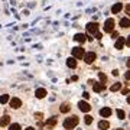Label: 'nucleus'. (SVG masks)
Masks as SVG:
<instances>
[{
	"instance_id": "nucleus-29",
	"label": "nucleus",
	"mask_w": 130,
	"mask_h": 130,
	"mask_svg": "<svg viewBox=\"0 0 130 130\" xmlns=\"http://www.w3.org/2000/svg\"><path fill=\"white\" fill-rule=\"evenodd\" d=\"M126 13H127V14H130V6H129V5L126 6Z\"/></svg>"
},
{
	"instance_id": "nucleus-3",
	"label": "nucleus",
	"mask_w": 130,
	"mask_h": 130,
	"mask_svg": "<svg viewBox=\"0 0 130 130\" xmlns=\"http://www.w3.org/2000/svg\"><path fill=\"white\" fill-rule=\"evenodd\" d=\"M84 54H85L84 49L83 48H79V46H77V48L72 49V58H75V59H81V58L84 56Z\"/></svg>"
},
{
	"instance_id": "nucleus-15",
	"label": "nucleus",
	"mask_w": 130,
	"mask_h": 130,
	"mask_svg": "<svg viewBox=\"0 0 130 130\" xmlns=\"http://www.w3.org/2000/svg\"><path fill=\"white\" fill-rule=\"evenodd\" d=\"M67 65L70 68H77V61H75V58H68L67 59Z\"/></svg>"
},
{
	"instance_id": "nucleus-8",
	"label": "nucleus",
	"mask_w": 130,
	"mask_h": 130,
	"mask_svg": "<svg viewBox=\"0 0 130 130\" xmlns=\"http://www.w3.org/2000/svg\"><path fill=\"white\" fill-rule=\"evenodd\" d=\"M93 90L95 91V93H101V91H104L106 90V85L101 83H94L93 84Z\"/></svg>"
},
{
	"instance_id": "nucleus-27",
	"label": "nucleus",
	"mask_w": 130,
	"mask_h": 130,
	"mask_svg": "<svg viewBox=\"0 0 130 130\" xmlns=\"http://www.w3.org/2000/svg\"><path fill=\"white\" fill-rule=\"evenodd\" d=\"M35 119H42V113H36L35 114Z\"/></svg>"
},
{
	"instance_id": "nucleus-1",
	"label": "nucleus",
	"mask_w": 130,
	"mask_h": 130,
	"mask_svg": "<svg viewBox=\"0 0 130 130\" xmlns=\"http://www.w3.org/2000/svg\"><path fill=\"white\" fill-rule=\"evenodd\" d=\"M78 121H79V119L77 116H71V117H68V119H65L64 120V127L67 130H71V129H74L75 126L78 124Z\"/></svg>"
},
{
	"instance_id": "nucleus-5",
	"label": "nucleus",
	"mask_w": 130,
	"mask_h": 130,
	"mask_svg": "<svg viewBox=\"0 0 130 130\" xmlns=\"http://www.w3.org/2000/svg\"><path fill=\"white\" fill-rule=\"evenodd\" d=\"M97 55L94 54V52H87V54H84V61H85V64H93L94 61H95Z\"/></svg>"
},
{
	"instance_id": "nucleus-26",
	"label": "nucleus",
	"mask_w": 130,
	"mask_h": 130,
	"mask_svg": "<svg viewBox=\"0 0 130 130\" xmlns=\"http://www.w3.org/2000/svg\"><path fill=\"white\" fill-rule=\"evenodd\" d=\"M94 35H95V39H98V41H100V39H101L103 38V35L100 32H97V33H94Z\"/></svg>"
},
{
	"instance_id": "nucleus-25",
	"label": "nucleus",
	"mask_w": 130,
	"mask_h": 130,
	"mask_svg": "<svg viewBox=\"0 0 130 130\" xmlns=\"http://www.w3.org/2000/svg\"><path fill=\"white\" fill-rule=\"evenodd\" d=\"M84 121H85V124H91V123H93V117L91 116H85L84 117Z\"/></svg>"
},
{
	"instance_id": "nucleus-31",
	"label": "nucleus",
	"mask_w": 130,
	"mask_h": 130,
	"mask_svg": "<svg viewBox=\"0 0 130 130\" xmlns=\"http://www.w3.org/2000/svg\"><path fill=\"white\" fill-rule=\"evenodd\" d=\"M113 75H114V77H117V75H119V71L114 70V71H113Z\"/></svg>"
},
{
	"instance_id": "nucleus-17",
	"label": "nucleus",
	"mask_w": 130,
	"mask_h": 130,
	"mask_svg": "<svg viewBox=\"0 0 130 130\" xmlns=\"http://www.w3.org/2000/svg\"><path fill=\"white\" fill-rule=\"evenodd\" d=\"M55 124H56V117H51V119L46 120V127L48 129H49V127H54Z\"/></svg>"
},
{
	"instance_id": "nucleus-19",
	"label": "nucleus",
	"mask_w": 130,
	"mask_h": 130,
	"mask_svg": "<svg viewBox=\"0 0 130 130\" xmlns=\"http://www.w3.org/2000/svg\"><path fill=\"white\" fill-rule=\"evenodd\" d=\"M61 113H68L71 110V106L70 104H68V103H64V104H62V106H61Z\"/></svg>"
},
{
	"instance_id": "nucleus-13",
	"label": "nucleus",
	"mask_w": 130,
	"mask_h": 130,
	"mask_svg": "<svg viewBox=\"0 0 130 130\" xmlns=\"http://www.w3.org/2000/svg\"><path fill=\"white\" fill-rule=\"evenodd\" d=\"M110 127V123L107 120H101L100 123H98V129H101V130H107Z\"/></svg>"
},
{
	"instance_id": "nucleus-34",
	"label": "nucleus",
	"mask_w": 130,
	"mask_h": 130,
	"mask_svg": "<svg viewBox=\"0 0 130 130\" xmlns=\"http://www.w3.org/2000/svg\"><path fill=\"white\" fill-rule=\"evenodd\" d=\"M117 130H123V129H117Z\"/></svg>"
},
{
	"instance_id": "nucleus-20",
	"label": "nucleus",
	"mask_w": 130,
	"mask_h": 130,
	"mask_svg": "<svg viewBox=\"0 0 130 130\" xmlns=\"http://www.w3.org/2000/svg\"><path fill=\"white\" fill-rule=\"evenodd\" d=\"M10 98L7 94H3V95H0V104H6V103L9 101Z\"/></svg>"
},
{
	"instance_id": "nucleus-12",
	"label": "nucleus",
	"mask_w": 130,
	"mask_h": 130,
	"mask_svg": "<svg viewBox=\"0 0 130 130\" xmlns=\"http://www.w3.org/2000/svg\"><path fill=\"white\" fill-rule=\"evenodd\" d=\"M110 114H111V110H110L108 107H104V108L100 110V116H101V117H108Z\"/></svg>"
},
{
	"instance_id": "nucleus-6",
	"label": "nucleus",
	"mask_w": 130,
	"mask_h": 130,
	"mask_svg": "<svg viewBox=\"0 0 130 130\" xmlns=\"http://www.w3.org/2000/svg\"><path fill=\"white\" fill-rule=\"evenodd\" d=\"M78 107H79V110L84 113H88L90 110H91V106H90L88 103H85V101H79L78 103Z\"/></svg>"
},
{
	"instance_id": "nucleus-22",
	"label": "nucleus",
	"mask_w": 130,
	"mask_h": 130,
	"mask_svg": "<svg viewBox=\"0 0 130 130\" xmlns=\"http://www.w3.org/2000/svg\"><path fill=\"white\" fill-rule=\"evenodd\" d=\"M120 88H121V84L120 83H116L114 85H111V88H110V90H111L113 93H116V91H119Z\"/></svg>"
},
{
	"instance_id": "nucleus-28",
	"label": "nucleus",
	"mask_w": 130,
	"mask_h": 130,
	"mask_svg": "<svg viewBox=\"0 0 130 130\" xmlns=\"http://www.w3.org/2000/svg\"><path fill=\"white\" fill-rule=\"evenodd\" d=\"M111 36H113V38H119V33H117V32H114V30H113V32H111Z\"/></svg>"
},
{
	"instance_id": "nucleus-14",
	"label": "nucleus",
	"mask_w": 130,
	"mask_h": 130,
	"mask_svg": "<svg viewBox=\"0 0 130 130\" xmlns=\"http://www.w3.org/2000/svg\"><path fill=\"white\" fill-rule=\"evenodd\" d=\"M85 38H87V36H85L84 33H77V35L74 36V39H75L77 42H81V43H84V42H85Z\"/></svg>"
},
{
	"instance_id": "nucleus-23",
	"label": "nucleus",
	"mask_w": 130,
	"mask_h": 130,
	"mask_svg": "<svg viewBox=\"0 0 130 130\" xmlns=\"http://www.w3.org/2000/svg\"><path fill=\"white\" fill-rule=\"evenodd\" d=\"M9 130H22V129H20V126H19L18 123H13V124H10Z\"/></svg>"
},
{
	"instance_id": "nucleus-32",
	"label": "nucleus",
	"mask_w": 130,
	"mask_h": 130,
	"mask_svg": "<svg viewBox=\"0 0 130 130\" xmlns=\"http://www.w3.org/2000/svg\"><path fill=\"white\" fill-rule=\"evenodd\" d=\"M83 95H84V98H90V94L88 93H84Z\"/></svg>"
},
{
	"instance_id": "nucleus-2",
	"label": "nucleus",
	"mask_w": 130,
	"mask_h": 130,
	"mask_svg": "<svg viewBox=\"0 0 130 130\" xmlns=\"http://www.w3.org/2000/svg\"><path fill=\"white\" fill-rule=\"evenodd\" d=\"M114 30V19H107L106 23H104V32L110 33Z\"/></svg>"
},
{
	"instance_id": "nucleus-7",
	"label": "nucleus",
	"mask_w": 130,
	"mask_h": 130,
	"mask_svg": "<svg viewBox=\"0 0 130 130\" xmlns=\"http://www.w3.org/2000/svg\"><path fill=\"white\" fill-rule=\"evenodd\" d=\"M9 103H10V107H12V108H19V107L22 106L20 98H16V97H13L12 100H9Z\"/></svg>"
},
{
	"instance_id": "nucleus-24",
	"label": "nucleus",
	"mask_w": 130,
	"mask_h": 130,
	"mask_svg": "<svg viewBox=\"0 0 130 130\" xmlns=\"http://www.w3.org/2000/svg\"><path fill=\"white\" fill-rule=\"evenodd\" d=\"M117 116H119V119H120V120H123V119L126 117V113L123 111V110H117Z\"/></svg>"
},
{
	"instance_id": "nucleus-18",
	"label": "nucleus",
	"mask_w": 130,
	"mask_h": 130,
	"mask_svg": "<svg viewBox=\"0 0 130 130\" xmlns=\"http://www.w3.org/2000/svg\"><path fill=\"white\" fill-rule=\"evenodd\" d=\"M129 25H130V20H129V18H123L120 20V26L121 28H129Z\"/></svg>"
},
{
	"instance_id": "nucleus-11",
	"label": "nucleus",
	"mask_w": 130,
	"mask_h": 130,
	"mask_svg": "<svg viewBox=\"0 0 130 130\" xmlns=\"http://www.w3.org/2000/svg\"><path fill=\"white\" fill-rule=\"evenodd\" d=\"M35 95H36L38 98H43L45 95H46V90L45 88H38L36 91H35Z\"/></svg>"
},
{
	"instance_id": "nucleus-33",
	"label": "nucleus",
	"mask_w": 130,
	"mask_h": 130,
	"mask_svg": "<svg viewBox=\"0 0 130 130\" xmlns=\"http://www.w3.org/2000/svg\"><path fill=\"white\" fill-rule=\"evenodd\" d=\"M25 130H35V129H33V127H26Z\"/></svg>"
},
{
	"instance_id": "nucleus-4",
	"label": "nucleus",
	"mask_w": 130,
	"mask_h": 130,
	"mask_svg": "<svg viewBox=\"0 0 130 130\" xmlns=\"http://www.w3.org/2000/svg\"><path fill=\"white\" fill-rule=\"evenodd\" d=\"M87 32H88L90 35L97 33L98 32V23H95V22H90V23L87 25Z\"/></svg>"
},
{
	"instance_id": "nucleus-10",
	"label": "nucleus",
	"mask_w": 130,
	"mask_h": 130,
	"mask_svg": "<svg viewBox=\"0 0 130 130\" xmlns=\"http://www.w3.org/2000/svg\"><path fill=\"white\" fill-rule=\"evenodd\" d=\"M124 42H126V38H117L116 49H123V46H124Z\"/></svg>"
},
{
	"instance_id": "nucleus-16",
	"label": "nucleus",
	"mask_w": 130,
	"mask_h": 130,
	"mask_svg": "<svg viewBox=\"0 0 130 130\" xmlns=\"http://www.w3.org/2000/svg\"><path fill=\"white\" fill-rule=\"evenodd\" d=\"M121 9H123V5H121V3H116V5H114V6L111 7V12H113L114 14H116V13H119V12H120Z\"/></svg>"
},
{
	"instance_id": "nucleus-9",
	"label": "nucleus",
	"mask_w": 130,
	"mask_h": 130,
	"mask_svg": "<svg viewBox=\"0 0 130 130\" xmlns=\"http://www.w3.org/2000/svg\"><path fill=\"white\" fill-rule=\"evenodd\" d=\"M10 124V117L6 114V116H3L2 119H0V127H5V126Z\"/></svg>"
},
{
	"instance_id": "nucleus-21",
	"label": "nucleus",
	"mask_w": 130,
	"mask_h": 130,
	"mask_svg": "<svg viewBox=\"0 0 130 130\" xmlns=\"http://www.w3.org/2000/svg\"><path fill=\"white\" fill-rule=\"evenodd\" d=\"M98 77H100V81H101V84H104V85H106V83H107V75L104 74V72H98Z\"/></svg>"
},
{
	"instance_id": "nucleus-30",
	"label": "nucleus",
	"mask_w": 130,
	"mask_h": 130,
	"mask_svg": "<svg viewBox=\"0 0 130 130\" xmlns=\"http://www.w3.org/2000/svg\"><path fill=\"white\" fill-rule=\"evenodd\" d=\"M126 79H130V71H127V72H126Z\"/></svg>"
}]
</instances>
